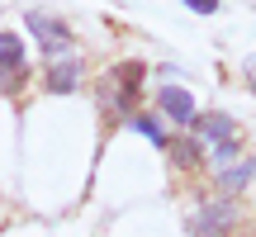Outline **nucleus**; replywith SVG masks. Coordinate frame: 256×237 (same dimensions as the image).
I'll list each match as a JSON object with an SVG mask.
<instances>
[{
	"label": "nucleus",
	"instance_id": "nucleus-12",
	"mask_svg": "<svg viewBox=\"0 0 256 237\" xmlns=\"http://www.w3.org/2000/svg\"><path fill=\"white\" fill-rule=\"evenodd\" d=\"M247 81H252V90H256V57H247Z\"/></svg>",
	"mask_w": 256,
	"mask_h": 237
},
{
	"label": "nucleus",
	"instance_id": "nucleus-5",
	"mask_svg": "<svg viewBox=\"0 0 256 237\" xmlns=\"http://www.w3.org/2000/svg\"><path fill=\"white\" fill-rule=\"evenodd\" d=\"M156 104H162V114L171 118V124H180V128L194 124V95L180 90V86H162V90H156Z\"/></svg>",
	"mask_w": 256,
	"mask_h": 237
},
{
	"label": "nucleus",
	"instance_id": "nucleus-7",
	"mask_svg": "<svg viewBox=\"0 0 256 237\" xmlns=\"http://www.w3.org/2000/svg\"><path fill=\"white\" fill-rule=\"evenodd\" d=\"M24 72V43L14 34H0V76H19Z\"/></svg>",
	"mask_w": 256,
	"mask_h": 237
},
{
	"label": "nucleus",
	"instance_id": "nucleus-11",
	"mask_svg": "<svg viewBox=\"0 0 256 237\" xmlns=\"http://www.w3.org/2000/svg\"><path fill=\"white\" fill-rule=\"evenodd\" d=\"M171 152H176V162H185V166H190V162H194V147H190V142H185V147H180V142H176V147H171Z\"/></svg>",
	"mask_w": 256,
	"mask_h": 237
},
{
	"label": "nucleus",
	"instance_id": "nucleus-2",
	"mask_svg": "<svg viewBox=\"0 0 256 237\" xmlns=\"http://www.w3.org/2000/svg\"><path fill=\"white\" fill-rule=\"evenodd\" d=\"M24 19H28V34L38 38V48H43L48 62L72 52V28H66L62 19H52V14H24Z\"/></svg>",
	"mask_w": 256,
	"mask_h": 237
},
{
	"label": "nucleus",
	"instance_id": "nucleus-8",
	"mask_svg": "<svg viewBox=\"0 0 256 237\" xmlns=\"http://www.w3.org/2000/svg\"><path fill=\"white\" fill-rule=\"evenodd\" d=\"M252 176H256V162H238L232 171H218V185H223V190H242Z\"/></svg>",
	"mask_w": 256,
	"mask_h": 237
},
{
	"label": "nucleus",
	"instance_id": "nucleus-4",
	"mask_svg": "<svg viewBox=\"0 0 256 237\" xmlns=\"http://www.w3.org/2000/svg\"><path fill=\"white\" fill-rule=\"evenodd\" d=\"M194 133L204 138L209 147H228V142H238V118L232 114H194Z\"/></svg>",
	"mask_w": 256,
	"mask_h": 237
},
{
	"label": "nucleus",
	"instance_id": "nucleus-3",
	"mask_svg": "<svg viewBox=\"0 0 256 237\" xmlns=\"http://www.w3.org/2000/svg\"><path fill=\"white\" fill-rule=\"evenodd\" d=\"M232 218H238V204H232V200H209V204H200L190 232L194 237H228Z\"/></svg>",
	"mask_w": 256,
	"mask_h": 237
},
{
	"label": "nucleus",
	"instance_id": "nucleus-6",
	"mask_svg": "<svg viewBox=\"0 0 256 237\" xmlns=\"http://www.w3.org/2000/svg\"><path fill=\"white\" fill-rule=\"evenodd\" d=\"M76 86H81V57L76 52L52 57V62H48V90L52 95H72Z\"/></svg>",
	"mask_w": 256,
	"mask_h": 237
},
{
	"label": "nucleus",
	"instance_id": "nucleus-1",
	"mask_svg": "<svg viewBox=\"0 0 256 237\" xmlns=\"http://www.w3.org/2000/svg\"><path fill=\"white\" fill-rule=\"evenodd\" d=\"M138 90H142V62H119V66L110 72V90H104V100H110V110L133 114Z\"/></svg>",
	"mask_w": 256,
	"mask_h": 237
},
{
	"label": "nucleus",
	"instance_id": "nucleus-9",
	"mask_svg": "<svg viewBox=\"0 0 256 237\" xmlns=\"http://www.w3.org/2000/svg\"><path fill=\"white\" fill-rule=\"evenodd\" d=\"M133 128H138L142 138H152L156 147H171V138L162 133V124H156V114H133Z\"/></svg>",
	"mask_w": 256,
	"mask_h": 237
},
{
	"label": "nucleus",
	"instance_id": "nucleus-10",
	"mask_svg": "<svg viewBox=\"0 0 256 237\" xmlns=\"http://www.w3.org/2000/svg\"><path fill=\"white\" fill-rule=\"evenodd\" d=\"M185 5H190L194 14H214V10H218V0H185Z\"/></svg>",
	"mask_w": 256,
	"mask_h": 237
}]
</instances>
